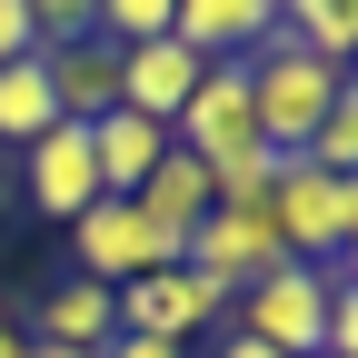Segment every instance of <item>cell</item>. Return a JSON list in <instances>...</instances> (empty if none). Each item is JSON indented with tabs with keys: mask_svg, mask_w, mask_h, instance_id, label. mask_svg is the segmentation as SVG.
<instances>
[{
	"mask_svg": "<svg viewBox=\"0 0 358 358\" xmlns=\"http://www.w3.org/2000/svg\"><path fill=\"white\" fill-rule=\"evenodd\" d=\"M338 80H348V70H329V60L289 50V40H268V50H249V110H259V140L279 150V159H299V150H308V129L329 120Z\"/></svg>",
	"mask_w": 358,
	"mask_h": 358,
	"instance_id": "cell-1",
	"label": "cell"
},
{
	"mask_svg": "<svg viewBox=\"0 0 358 358\" xmlns=\"http://www.w3.org/2000/svg\"><path fill=\"white\" fill-rule=\"evenodd\" d=\"M329 299H338V268H308V259H289L279 279L239 289V338L279 348V358H319V338H329Z\"/></svg>",
	"mask_w": 358,
	"mask_h": 358,
	"instance_id": "cell-2",
	"label": "cell"
},
{
	"mask_svg": "<svg viewBox=\"0 0 358 358\" xmlns=\"http://www.w3.org/2000/svg\"><path fill=\"white\" fill-rule=\"evenodd\" d=\"M150 268H179V239H159L129 199H90L70 219V279H100V289H129Z\"/></svg>",
	"mask_w": 358,
	"mask_h": 358,
	"instance_id": "cell-3",
	"label": "cell"
},
{
	"mask_svg": "<svg viewBox=\"0 0 358 358\" xmlns=\"http://www.w3.org/2000/svg\"><path fill=\"white\" fill-rule=\"evenodd\" d=\"M169 150H189L199 169H219V159H249V150H268V140H259V110H249V60H209V70H199L189 110L169 120Z\"/></svg>",
	"mask_w": 358,
	"mask_h": 358,
	"instance_id": "cell-4",
	"label": "cell"
},
{
	"mask_svg": "<svg viewBox=\"0 0 358 358\" xmlns=\"http://www.w3.org/2000/svg\"><path fill=\"white\" fill-rule=\"evenodd\" d=\"M179 268H199L219 299H239V289H259V279L289 268V239L268 229V209H209L189 229V249H179Z\"/></svg>",
	"mask_w": 358,
	"mask_h": 358,
	"instance_id": "cell-5",
	"label": "cell"
},
{
	"mask_svg": "<svg viewBox=\"0 0 358 358\" xmlns=\"http://www.w3.org/2000/svg\"><path fill=\"white\" fill-rule=\"evenodd\" d=\"M219 308H229V299H219L199 268H150V279L110 289V329H120V338H169V348H189Z\"/></svg>",
	"mask_w": 358,
	"mask_h": 358,
	"instance_id": "cell-6",
	"label": "cell"
},
{
	"mask_svg": "<svg viewBox=\"0 0 358 358\" xmlns=\"http://www.w3.org/2000/svg\"><path fill=\"white\" fill-rule=\"evenodd\" d=\"M30 209H50V219H80L90 199H110L100 189V159H90V120H60V129H40V140L20 150V189Z\"/></svg>",
	"mask_w": 358,
	"mask_h": 358,
	"instance_id": "cell-7",
	"label": "cell"
},
{
	"mask_svg": "<svg viewBox=\"0 0 358 358\" xmlns=\"http://www.w3.org/2000/svg\"><path fill=\"white\" fill-rule=\"evenodd\" d=\"M268 229L289 239V259L329 268L338 259V179L319 159H279V189H268Z\"/></svg>",
	"mask_w": 358,
	"mask_h": 358,
	"instance_id": "cell-8",
	"label": "cell"
},
{
	"mask_svg": "<svg viewBox=\"0 0 358 358\" xmlns=\"http://www.w3.org/2000/svg\"><path fill=\"white\" fill-rule=\"evenodd\" d=\"M169 40H189L199 60H249L279 40V0H169Z\"/></svg>",
	"mask_w": 358,
	"mask_h": 358,
	"instance_id": "cell-9",
	"label": "cell"
},
{
	"mask_svg": "<svg viewBox=\"0 0 358 358\" xmlns=\"http://www.w3.org/2000/svg\"><path fill=\"white\" fill-rule=\"evenodd\" d=\"M199 50H189V40H140V50H120V110H140V120H179V110H189V90H199Z\"/></svg>",
	"mask_w": 358,
	"mask_h": 358,
	"instance_id": "cell-10",
	"label": "cell"
},
{
	"mask_svg": "<svg viewBox=\"0 0 358 358\" xmlns=\"http://www.w3.org/2000/svg\"><path fill=\"white\" fill-rule=\"evenodd\" d=\"M90 159H100V189L129 199V189H140V179L169 159V129L140 120V110H110V120H90Z\"/></svg>",
	"mask_w": 358,
	"mask_h": 358,
	"instance_id": "cell-11",
	"label": "cell"
},
{
	"mask_svg": "<svg viewBox=\"0 0 358 358\" xmlns=\"http://www.w3.org/2000/svg\"><path fill=\"white\" fill-rule=\"evenodd\" d=\"M129 209H140L159 239H179V249H189V229L209 219V169H199L189 150H169V159H159V169L140 179V189H129Z\"/></svg>",
	"mask_w": 358,
	"mask_h": 358,
	"instance_id": "cell-12",
	"label": "cell"
},
{
	"mask_svg": "<svg viewBox=\"0 0 358 358\" xmlns=\"http://www.w3.org/2000/svg\"><path fill=\"white\" fill-rule=\"evenodd\" d=\"M60 90V120H110L120 110V50L110 40H70V50H40Z\"/></svg>",
	"mask_w": 358,
	"mask_h": 358,
	"instance_id": "cell-13",
	"label": "cell"
},
{
	"mask_svg": "<svg viewBox=\"0 0 358 358\" xmlns=\"http://www.w3.org/2000/svg\"><path fill=\"white\" fill-rule=\"evenodd\" d=\"M279 40L329 70H358V0H279Z\"/></svg>",
	"mask_w": 358,
	"mask_h": 358,
	"instance_id": "cell-14",
	"label": "cell"
},
{
	"mask_svg": "<svg viewBox=\"0 0 358 358\" xmlns=\"http://www.w3.org/2000/svg\"><path fill=\"white\" fill-rule=\"evenodd\" d=\"M40 129H60V90H50V60H10V70H0V140H10V150H30L40 140Z\"/></svg>",
	"mask_w": 358,
	"mask_h": 358,
	"instance_id": "cell-15",
	"label": "cell"
},
{
	"mask_svg": "<svg viewBox=\"0 0 358 358\" xmlns=\"http://www.w3.org/2000/svg\"><path fill=\"white\" fill-rule=\"evenodd\" d=\"M110 338V289L100 279H60L40 299V348H100Z\"/></svg>",
	"mask_w": 358,
	"mask_h": 358,
	"instance_id": "cell-16",
	"label": "cell"
},
{
	"mask_svg": "<svg viewBox=\"0 0 358 358\" xmlns=\"http://www.w3.org/2000/svg\"><path fill=\"white\" fill-rule=\"evenodd\" d=\"M299 159H319L329 179H358V70L338 80V100H329L319 129H308V150H299Z\"/></svg>",
	"mask_w": 358,
	"mask_h": 358,
	"instance_id": "cell-17",
	"label": "cell"
},
{
	"mask_svg": "<svg viewBox=\"0 0 358 358\" xmlns=\"http://www.w3.org/2000/svg\"><path fill=\"white\" fill-rule=\"evenodd\" d=\"M268 189H279V150H249V159L209 169V209H268Z\"/></svg>",
	"mask_w": 358,
	"mask_h": 358,
	"instance_id": "cell-18",
	"label": "cell"
},
{
	"mask_svg": "<svg viewBox=\"0 0 358 358\" xmlns=\"http://www.w3.org/2000/svg\"><path fill=\"white\" fill-rule=\"evenodd\" d=\"M110 50H140V40H169V0H90Z\"/></svg>",
	"mask_w": 358,
	"mask_h": 358,
	"instance_id": "cell-19",
	"label": "cell"
},
{
	"mask_svg": "<svg viewBox=\"0 0 358 358\" xmlns=\"http://www.w3.org/2000/svg\"><path fill=\"white\" fill-rule=\"evenodd\" d=\"M30 10V40L40 50H70V40H100V20H90V0H20Z\"/></svg>",
	"mask_w": 358,
	"mask_h": 358,
	"instance_id": "cell-20",
	"label": "cell"
},
{
	"mask_svg": "<svg viewBox=\"0 0 358 358\" xmlns=\"http://www.w3.org/2000/svg\"><path fill=\"white\" fill-rule=\"evenodd\" d=\"M319 358H358V289L329 299V338H319Z\"/></svg>",
	"mask_w": 358,
	"mask_h": 358,
	"instance_id": "cell-21",
	"label": "cell"
},
{
	"mask_svg": "<svg viewBox=\"0 0 358 358\" xmlns=\"http://www.w3.org/2000/svg\"><path fill=\"white\" fill-rule=\"evenodd\" d=\"M30 50H40V40H30V10H20V0H0V70L30 60Z\"/></svg>",
	"mask_w": 358,
	"mask_h": 358,
	"instance_id": "cell-22",
	"label": "cell"
},
{
	"mask_svg": "<svg viewBox=\"0 0 358 358\" xmlns=\"http://www.w3.org/2000/svg\"><path fill=\"white\" fill-rule=\"evenodd\" d=\"M100 358H189V348H169V338H120V329H110Z\"/></svg>",
	"mask_w": 358,
	"mask_h": 358,
	"instance_id": "cell-23",
	"label": "cell"
},
{
	"mask_svg": "<svg viewBox=\"0 0 358 358\" xmlns=\"http://www.w3.org/2000/svg\"><path fill=\"white\" fill-rule=\"evenodd\" d=\"M358 239V179H338V249Z\"/></svg>",
	"mask_w": 358,
	"mask_h": 358,
	"instance_id": "cell-24",
	"label": "cell"
},
{
	"mask_svg": "<svg viewBox=\"0 0 358 358\" xmlns=\"http://www.w3.org/2000/svg\"><path fill=\"white\" fill-rule=\"evenodd\" d=\"M219 358H279V348H259V338H239V329H229V338H219Z\"/></svg>",
	"mask_w": 358,
	"mask_h": 358,
	"instance_id": "cell-25",
	"label": "cell"
},
{
	"mask_svg": "<svg viewBox=\"0 0 358 358\" xmlns=\"http://www.w3.org/2000/svg\"><path fill=\"white\" fill-rule=\"evenodd\" d=\"M329 268H338V289H358V239H348V249H338Z\"/></svg>",
	"mask_w": 358,
	"mask_h": 358,
	"instance_id": "cell-26",
	"label": "cell"
},
{
	"mask_svg": "<svg viewBox=\"0 0 358 358\" xmlns=\"http://www.w3.org/2000/svg\"><path fill=\"white\" fill-rule=\"evenodd\" d=\"M0 358H30V338H20V329H10V319H0Z\"/></svg>",
	"mask_w": 358,
	"mask_h": 358,
	"instance_id": "cell-27",
	"label": "cell"
},
{
	"mask_svg": "<svg viewBox=\"0 0 358 358\" xmlns=\"http://www.w3.org/2000/svg\"><path fill=\"white\" fill-rule=\"evenodd\" d=\"M30 358H100V348H40V338H30Z\"/></svg>",
	"mask_w": 358,
	"mask_h": 358,
	"instance_id": "cell-28",
	"label": "cell"
},
{
	"mask_svg": "<svg viewBox=\"0 0 358 358\" xmlns=\"http://www.w3.org/2000/svg\"><path fill=\"white\" fill-rule=\"evenodd\" d=\"M0 219H10V179H0Z\"/></svg>",
	"mask_w": 358,
	"mask_h": 358,
	"instance_id": "cell-29",
	"label": "cell"
}]
</instances>
